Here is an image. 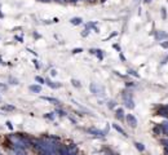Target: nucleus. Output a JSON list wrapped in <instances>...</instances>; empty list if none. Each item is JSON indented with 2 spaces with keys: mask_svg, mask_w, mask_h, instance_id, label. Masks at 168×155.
Returning a JSON list of instances; mask_svg holds the SVG:
<instances>
[{
  "mask_svg": "<svg viewBox=\"0 0 168 155\" xmlns=\"http://www.w3.org/2000/svg\"><path fill=\"white\" fill-rule=\"evenodd\" d=\"M135 145H136V147H137V149H138L140 151H144V150H145V146H144L142 143H140V142H136Z\"/></svg>",
  "mask_w": 168,
  "mask_h": 155,
  "instance_id": "obj_10",
  "label": "nucleus"
},
{
  "mask_svg": "<svg viewBox=\"0 0 168 155\" xmlns=\"http://www.w3.org/2000/svg\"><path fill=\"white\" fill-rule=\"evenodd\" d=\"M71 1H74V3H75V1H78V0H71Z\"/></svg>",
  "mask_w": 168,
  "mask_h": 155,
  "instance_id": "obj_26",
  "label": "nucleus"
},
{
  "mask_svg": "<svg viewBox=\"0 0 168 155\" xmlns=\"http://www.w3.org/2000/svg\"><path fill=\"white\" fill-rule=\"evenodd\" d=\"M154 132H155V133H161V132H163V131H162V127H161V125L155 127V128H154Z\"/></svg>",
  "mask_w": 168,
  "mask_h": 155,
  "instance_id": "obj_15",
  "label": "nucleus"
},
{
  "mask_svg": "<svg viewBox=\"0 0 168 155\" xmlns=\"http://www.w3.org/2000/svg\"><path fill=\"white\" fill-rule=\"evenodd\" d=\"M163 143L166 145V147H168V140H164V141H163Z\"/></svg>",
  "mask_w": 168,
  "mask_h": 155,
  "instance_id": "obj_22",
  "label": "nucleus"
},
{
  "mask_svg": "<svg viewBox=\"0 0 168 155\" xmlns=\"http://www.w3.org/2000/svg\"><path fill=\"white\" fill-rule=\"evenodd\" d=\"M13 155H26V153H25V150H23L22 147H17V146H14Z\"/></svg>",
  "mask_w": 168,
  "mask_h": 155,
  "instance_id": "obj_4",
  "label": "nucleus"
},
{
  "mask_svg": "<svg viewBox=\"0 0 168 155\" xmlns=\"http://www.w3.org/2000/svg\"><path fill=\"white\" fill-rule=\"evenodd\" d=\"M0 155H1V153H0Z\"/></svg>",
  "mask_w": 168,
  "mask_h": 155,
  "instance_id": "obj_30",
  "label": "nucleus"
},
{
  "mask_svg": "<svg viewBox=\"0 0 168 155\" xmlns=\"http://www.w3.org/2000/svg\"><path fill=\"white\" fill-rule=\"evenodd\" d=\"M166 36H167V34H164V32H158L157 39H163V38H166Z\"/></svg>",
  "mask_w": 168,
  "mask_h": 155,
  "instance_id": "obj_14",
  "label": "nucleus"
},
{
  "mask_svg": "<svg viewBox=\"0 0 168 155\" xmlns=\"http://www.w3.org/2000/svg\"><path fill=\"white\" fill-rule=\"evenodd\" d=\"M116 116H118L119 119H123V110L122 108H118V110H116Z\"/></svg>",
  "mask_w": 168,
  "mask_h": 155,
  "instance_id": "obj_13",
  "label": "nucleus"
},
{
  "mask_svg": "<svg viewBox=\"0 0 168 155\" xmlns=\"http://www.w3.org/2000/svg\"><path fill=\"white\" fill-rule=\"evenodd\" d=\"M35 80H36V81H39V83H41V84L45 81V80L43 79V78H40V76H36V78H35Z\"/></svg>",
  "mask_w": 168,
  "mask_h": 155,
  "instance_id": "obj_17",
  "label": "nucleus"
},
{
  "mask_svg": "<svg viewBox=\"0 0 168 155\" xmlns=\"http://www.w3.org/2000/svg\"><path fill=\"white\" fill-rule=\"evenodd\" d=\"M58 1H65V0H58Z\"/></svg>",
  "mask_w": 168,
  "mask_h": 155,
  "instance_id": "obj_28",
  "label": "nucleus"
},
{
  "mask_svg": "<svg viewBox=\"0 0 168 155\" xmlns=\"http://www.w3.org/2000/svg\"><path fill=\"white\" fill-rule=\"evenodd\" d=\"M162 131H163V133L167 134L168 136V122H164V123H162Z\"/></svg>",
  "mask_w": 168,
  "mask_h": 155,
  "instance_id": "obj_8",
  "label": "nucleus"
},
{
  "mask_svg": "<svg viewBox=\"0 0 168 155\" xmlns=\"http://www.w3.org/2000/svg\"><path fill=\"white\" fill-rule=\"evenodd\" d=\"M89 132H91L92 134H96V136H105V132H102V131H97V129H89Z\"/></svg>",
  "mask_w": 168,
  "mask_h": 155,
  "instance_id": "obj_7",
  "label": "nucleus"
},
{
  "mask_svg": "<svg viewBox=\"0 0 168 155\" xmlns=\"http://www.w3.org/2000/svg\"><path fill=\"white\" fill-rule=\"evenodd\" d=\"M149 1H151V0H145V3H149Z\"/></svg>",
  "mask_w": 168,
  "mask_h": 155,
  "instance_id": "obj_24",
  "label": "nucleus"
},
{
  "mask_svg": "<svg viewBox=\"0 0 168 155\" xmlns=\"http://www.w3.org/2000/svg\"><path fill=\"white\" fill-rule=\"evenodd\" d=\"M50 74H52V75L54 76V75H56V74H57V72H56V71H54V70H52V71H50Z\"/></svg>",
  "mask_w": 168,
  "mask_h": 155,
  "instance_id": "obj_23",
  "label": "nucleus"
},
{
  "mask_svg": "<svg viewBox=\"0 0 168 155\" xmlns=\"http://www.w3.org/2000/svg\"><path fill=\"white\" fill-rule=\"evenodd\" d=\"M71 155H76V154H71Z\"/></svg>",
  "mask_w": 168,
  "mask_h": 155,
  "instance_id": "obj_29",
  "label": "nucleus"
},
{
  "mask_svg": "<svg viewBox=\"0 0 168 155\" xmlns=\"http://www.w3.org/2000/svg\"><path fill=\"white\" fill-rule=\"evenodd\" d=\"M43 100L50 101V102H54V103H60V101H58V100H56V98H49V97H43Z\"/></svg>",
  "mask_w": 168,
  "mask_h": 155,
  "instance_id": "obj_11",
  "label": "nucleus"
},
{
  "mask_svg": "<svg viewBox=\"0 0 168 155\" xmlns=\"http://www.w3.org/2000/svg\"><path fill=\"white\" fill-rule=\"evenodd\" d=\"M7 125H8V128H10V129H13V125H12V124H10V122H8V123H7Z\"/></svg>",
  "mask_w": 168,
  "mask_h": 155,
  "instance_id": "obj_21",
  "label": "nucleus"
},
{
  "mask_svg": "<svg viewBox=\"0 0 168 155\" xmlns=\"http://www.w3.org/2000/svg\"><path fill=\"white\" fill-rule=\"evenodd\" d=\"M30 91L34 92V93H40L41 87H39V85H30Z\"/></svg>",
  "mask_w": 168,
  "mask_h": 155,
  "instance_id": "obj_5",
  "label": "nucleus"
},
{
  "mask_svg": "<svg viewBox=\"0 0 168 155\" xmlns=\"http://www.w3.org/2000/svg\"><path fill=\"white\" fill-rule=\"evenodd\" d=\"M48 85L50 88H60V84H56L54 81H48Z\"/></svg>",
  "mask_w": 168,
  "mask_h": 155,
  "instance_id": "obj_12",
  "label": "nucleus"
},
{
  "mask_svg": "<svg viewBox=\"0 0 168 155\" xmlns=\"http://www.w3.org/2000/svg\"><path fill=\"white\" fill-rule=\"evenodd\" d=\"M123 98H124V103L128 108H133L135 107V103H133V100H132V96L131 94H123Z\"/></svg>",
  "mask_w": 168,
  "mask_h": 155,
  "instance_id": "obj_2",
  "label": "nucleus"
},
{
  "mask_svg": "<svg viewBox=\"0 0 168 155\" xmlns=\"http://www.w3.org/2000/svg\"><path fill=\"white\" fill-rule=\"evenodd\" d=\"M41 1H49V0H41Z\"/></svg>",
  "mask_w": 168,
  "mask_h": 155,
  "instance_id": "obj_25",
  "label": "nucleus"
},
{
  "mask_svg": "<svg viewBox=\"0 0 168 155\" xmlns=\"http://www.w3.org/2000/svg\"><path fill=\"white\" fill-rule=\"evenodd\" d=\"M88 1H95V0H88Z\"/></svg>",
  "mask_w": 168,
  "mask_h": 155,
  "instance_id": "obj_27",
  "label": "nucleus"
},
{
  "mask_svg": "<svg viewBox=\"0 0 168 155\" xmlns=\"http://www.w3.org/2000/svg\"><path fill=\"white\" fill-rule=\"evenodd\" d=\"M45 118H48V119H54V114H53V112H49V114H47L45 115Z\"/></svg>",
  "mask_w": 168,
  "mask_h": 155,
  "instance_id": "obj_16",
  "label": "nucleus"
},
{
  "mask_svg": "<svg viewBox=\"0 0 168 155\" xmlns=\"http://www.w3.org/2000/svg\"><path fill=\"white\" fill-rule=\"evenodd\" d=\"M81 22H83V19H81V18H79V17L71 18V23H73V25H80Z\"/></svg>",
  "mask_w": 168,
  "mask_h": 155,
  "instance_id": "obj_9",
  "label": "nucleus"
},
{
  "mask_svg": "<svg viewBox=\"0 0 168 155\" xmlns=\"http://www.w3.org/2000/svg\"><path fill=\"white\" fill-rule=\"evenodd\" d=\"M128 72H130V74H131V75H135L136 78H138V76H140V75H138V74H137V72H136V71H133V70H130V71H128Z\"/></svg>",
  "mask_w": 168,
  "mask_h": 155,
  "instance_id": "obj_18",
  "label": "nucleus"
},
{
  "mask_svg": "<svg viewBox=\"0 0 168 155\" xmlns=\"http://www.w3.org/2000/svg\"><path fill=\"white\" fill-rule=\"evenodd\" d=\"M91 92L92 93H95V94H104L105 93V89L102 87H100V85H97V84H91Z\"/></svg>",
  "mask_w": 168,
  "mask_h": 155,
  "instance_id": "obj_1",
  "label": "nucleus"
},
{
  "mask_svg": "<svg viewBox=\"0 0 168 155\" xmlns=\"http://www.w3.org/2000/svg\"><path fill=\"white\" fill-rule=\"evenodd\" d=\"M126 119H127L128 124H130V125H131L132 128H136V125H137V119H136L133 115H132V114H128Z\"/></svg>",
  "mask_w": 168,
  "mask_h": 155,
  "instance_id": "obj_3",
  "label": "nucleus"
},
{
  "mask_svg": "<svg viewBox=\"0 0 168 155\" xmlns=\"http://www.w3.org/2000/svg\"><path fill=\"white\" fill-rule=\"evenodd\" d=\"M112 127H114V129L118 131L120 134H123V136H126V137H127V133H126V132H124V131L122 129V128H120V127L118 125V124H112Z\"/></svg>",
  "mask_w": 168,
  "mask_h": 155,
  "instance_id": "obj_6",
  "label": "nucleus"
},
{
  "mask_svg": "<svg viewBox=\"0 0 168 155\" xmlns=\"http://www.w3.org/2000/svg\"><path fill=\"white\" fill-rule=\"evenodd\" d=\"M161 45L163 46V48H168V41H163Z\"/></svg>",
  "mask_w": 168,
  "mask_h": 155,
  "instance_id": "obj_20",
  "label": "nucleus"
},
{
  "mask_svg": "<svg viewBox=\"0 0 168 155\" xmlns=\"http://www.w3.org/2000/svg\"><path fill=\"white\" fill-rule=\"evenodd\" d=\"M80 52H83V49H80V48H76V49H73V53H80Z\"/></svg>",
  "mask_w": 168,
  "mask_h": 155,
  "instance_id": "obj_19",
  "label": "nucleus"
}]
</instances>
